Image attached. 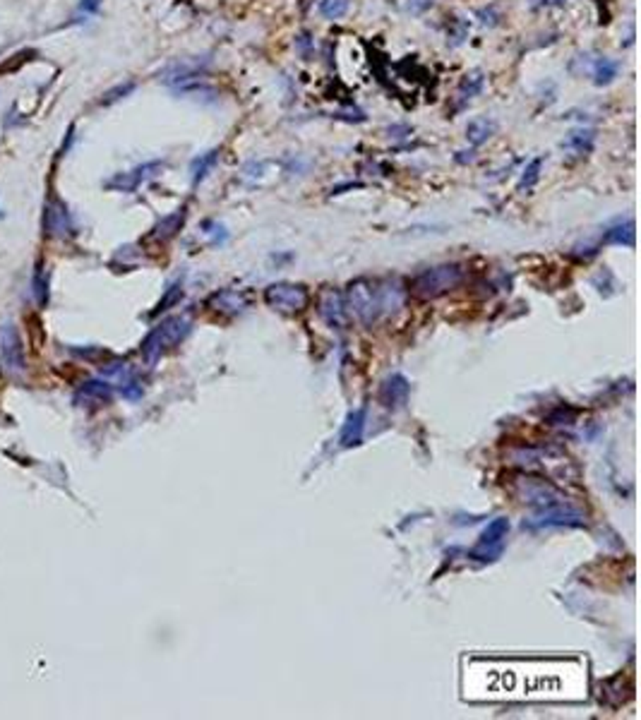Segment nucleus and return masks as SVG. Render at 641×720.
<instances>
[{
	"instance_id": "obj_1",
	"label": "nucleus",
	"mask_w": 641,
	"mask_h": 720,
	"mask_svg": "<svg viewBox=\"0 0 641 720\" xmlns=\"http://www.w3.org/2000/svg\"><path fill=\"white\" fill-rule=\"evenodd\" d=\"M459 279H461V269L456 264H445V267L427 269L425 274H420L416 281V289L420 295H437L442 291L452 289Z\"/></svg>"
},
{
	"instance_id": "obj_2",
	"label": "nucleus",
	"mask_w": 641,
	"mask_h": 720,
	"mask_svg": "<svg viewBox=\"0 0 641 720\" xmlns=\"http://www.w3.org/2000/svg\"><path fill=\"white\" fill-rule=\"evenodd\" d=\"M507 531H509V521L507 519H495L493 524H490L488 529L483 531V538H481V542H478V547H476V552H473V555L483 552V555H486L483 560H493L495 555H499Z\"/></svg>"
},
{
	"instance_id": "obj_3",
	"label": "nucleus",
	"mask_w": 641,
	"mask_h": 720,
	"mask_svg": "<svg viewBox=\"0 0 641 720\" xmlns=\"http://www.w3.org/2000/svg\"><path fill=\"white\" fill-rule=\"evenodd\" d=\"M267 300L279 307V310H300V307L305 305L307 295L300 286L281 284V286H272V289L267 291Z\"/></svg>"
},
{
	"instance_id": "obj_4",
	"label": "nucleus",
	"mask_w": 641,
	"mask_h": 720,
	"mask_svg": "<svg viewBox=\"0 0 641 720\" xmlns=\"http://www.w3.org/2000/svg\"><path fill=\"white\" fill-rule=\"evenodd\" d=\"M159 166H161L159 161H152V164H144V166H139V169L130 171V173H121V175H116V178H113L111 182H108V185H111V187H118V190H123V192H133L135 187L139 185V182H142L144 178H149V175H152V173H149V171H156V169H159Z\"/></svg>"
},
{
	"instance_id": "obj_5",
	"label": "nucleus",
	"mask_w": 641,
	"mask_h": 720,
	"mask_svg": "<svg viewBox=\"0 0 641 720\" xmlns=\"http://www.w3.org/2000/svg\"><path fill=\"white\" fill-rule=\"evenodd\" d=\"M497 130V125H495V120H488V118H473L471 123H468L466 128V137L471 144H483L488 142L490 137H493V132Z\"/></svg>"
},
{
	"instance_id": "obj_6",
	"label": "nucleus",
	"mask_w": 641,
	"mask_h": 720,
	"mask_svg": "<svg viewBox=\"0 0 641 720\" xmlns=\"http://www.w3.org/2000/svg\"><path fill=\"white\" fill-rule=\"evenodd\" d=\"M406 394H409V384H406V379L404 377H394V379H389V382L384 384L382 401H384V406H399L401 401L406 399Z\"/></svg>"
},
{
	"instance_id": "obj_7",
	"label": "nucleus",
	"mask_w": 641,
	"mask_h": 720,
	"mask_svg": "<svg viewBox=\"0 0 641 720\" xmlns=\"http://www.w3.org/2000/svg\"><path fill=\"white\" fill-rule=\"evenodd\" d=\"M617 70L619 65L610 58H598L596 62H593V82H596L598 87L603 85H610V82L617 77Z\"/></svg>"
},
{
	"instance_id": "obj_8",
	"label": "nucleus",
	"mask_w": 641,
	"mask_h": 720,
	"mask_svg": "<svg viewBox=\"0 0 641 720\" xmlns=\"http://www.w3.org/2000/svg\"><path fill=\"white\" fill-rule=\"evenodd\" d=\"M216 161H219V149L207 151V154H202L200 159L192 161V182L197 185V182H200L214 169V166H216Z\"/></svg>"
},
{
	"instance_id": "obj_9",
	"label": "nucleus",
	"mask_w": 641,
	"mask_h": 720,
	"mask_svg": "<svg viewBox=\"0 0 641 720\" xmlns=\"http://www.w3.org/2000/svg\"><path fill=\"white\" fill-rule=\"evenodd\" d=\"M361 432H363V413L356 411V413L348 415L346 427L341 432V442L343 445H358L361 442Z\"/></svg>"
},
{
	"instance_id": "obj_10",
	"label": "nucleus",
	"mask_w": 641,
	"mask_h": 720,
	"mask_svg": "<svg viewBox=\"0 0 641 720\" xmlns=\"http://www.w3.org/2000/svg\"><path fill=\"white\" fill-rule=\"evenodd\" d=\"M593 139H596V132H593V130H574V132L567 137L565 147L579 151V154H586V151H591V147H593Z\"/></svg>"
},
{
	"instance_id": "obj_11",
	"label": "nucleus",
	"mask_w": 641,
	"mask_h": 720,
	"mask_svg": "<svg viewBox=\"0 0 641 720\" xmlns=\"http://www.w3.org/2000/svg\"><path fill=\"white\" fill-rule=\"evenodd\" d=\"M351 0H320V15L327 19H341L348 12Z\"/></svg>"
},
{
	"instance_id": "obj_12",
	"label": "nucleus",
	"mask_w": 641,
	"mask_h": 720,
	"mask_svg": "<svg viewBox=\"0 0 641 720\" xmlns=\"http://www.w3.org/2000/svg\"><path fill=\"white\" fill-rule=\"evenodd\" d=\"M46 228L51 233H62L67 228V214L62 212V207H49L46 209Z\"/></svg>"
},
{
	"instance_id": "obj_13",
	"label": "nucleus",
	"mask_w": 641,
	"mask_h": 720,
	"mask_svg": "<svg viewBox=\"0 0 641 720\" xmlns=\"http://www.w3.org/2000/svg\"><path fill=\"white\" fill-rule=\"evenodd\" d=\"M481 89H483V75H471V77H466V80L461 82V87H459V92H456L459 103H463V101H468V98H473Z\"/></svg>"
},
{
	"instance_id": "obj_14",
	"label": "nucleus",
	"mask_w": 641,
	"mask_h": 720,
	"mask_svg": "<svg viewBox=\"0 0 641 720\" xmlns=\"http://www.w3.org/2000/svg\"><path fill=\"white\" fill-rule=\"evenodd\" d=\"M606 240H610V243H624V245H634V223L627 221L622 226H615L613 231H608Z\"/></svg>"
},
{
	"instance_id": "obj_15",
	"label": "nucleus",
	"mask_w": 641,
	"mask_h": 720,
	"mask_svg": "<svg viewBox=\"0 0 641 720\" xmlns=\"http://www.w3.org/2000/svg\"><path fill=\"white\" fill-rule=\"evenodd\" d=\"M183 218H185V214H183V212L173 214V216H169V218H164V221H161L159 226H156V236L171 238L176 231H178L180 226H183Z\"/></svg>"
},
{
	"instance_id": "obj_16",
	"label": "nucleus",
	"mask_w": 641,
	"mask_h": 720,
	"mask_svg": "<svg viewBox=\"0 0 641 720\" xmlns=\"http://www.w3.org/2000/svg\"><path fill=\"white\" fill-rule=\"evenodd\" d=\"M540 166H543V159H533V161H531V164H529V169L524 171V178H521L519 187H531V185H533V182L538 180V171H540Z\"/></svg>"
},
{
	"instance_id": "obj_17",
	"label": "nucleus",
	"mask_w": 641,
	"mask_h": 720,
	"mask_svg": "<svg viewBox=\"0 0 641 720\" xmlns=\"http://www.w3.org/2000/svg\"><path fill=\"white\" fill-rule=\"evenodd\" d=\"M133 89H135V82H125V85H121V87H116V89H111V92L103 94L101 103H113V101H118V98H123L125 94H130Z\"/></svg>"
},
{
	"instance_id": "obj_18",
	"label": "nucleus",
	"mask_w": 641,
	"mask_h": 720,
	"mask_svg": "<svg viewBox=\"0 0 641 720\" xmlns=\"http://www.w3.org/2000/svg\"><path fill=\"white\" fill-rule=\"evenodd\" d=\"M31 53H34V51H22V53H15V55H12V60H10V62H5V65L0 67V72H12V70H17V65L22 67L24 62L29 60L27 55H31Z\"/></svg>"
},
{
	"instance_id": "obj_19",
	"label": "nucleus",
	"mask_w": 641,
	"mask_h": 720,
	"mask_svg": "<svg viewBox=\"0 0 641 720\" xmlns=\"http://www.w3.org/2000/svg\"><path fill=\"white\" fill-rule=\"evenodd\" d=\"M430 8H432V0H409V3H406V10L413 15H420Z\"/></svg>"
},
{
	"instance_id": "obj_20",
	"label": "nucleus",
	"mask_w": 641,
	"mask_h": 720,
	"mask_svg": "<svg viewBox=\"0 0 641 720\" xmlns=\"http://www.w3.org/2000/svg\"><path fill=\"white\" fill-rule=\"evenodd\" d=\"M99 5H101V0H82L80 10H85V12H96Z\"/></svg>"
}]
</instances>
